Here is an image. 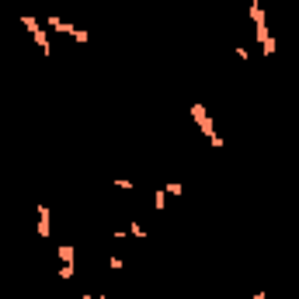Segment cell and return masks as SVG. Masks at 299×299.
Segmentation results:
<instances>
[{
	"instance_id": "cell-1",
	"label": "cell",
	"mask_w": 299,
	"mask_h": 299,
	"mask_svg": "<svg viewBox=\"0 0 299 299\" xmlns=\"http://www.w3.org/2000/svg\"><path fill=\"white\" fill-rule=\"evenodd\" d=\"M188 112H192V119H195V125H199V132H202V136L212 143L216 150H223V136L216 132V125H212V119H209V112L202 108L199 101H192V108H188Z\"/></svg>"
},
{
	"instance_id": "cell-2",
	"label": "cell",
	"mask_w": 299,
	"mask_h": 299,
	"mask_svg": "<svg viewBox=\"0 0 299 299\" xmlns=\"http://www.w3.org/2000/svg\"><path fill=\"white\" fill-rule=\"evenodd\" d=\"M21 24L28 28V35H32V42L42 49V56H52V42H49V32L45 28H39V21H35V14H21Z\"/></svg>"
},
{
	"instance_id": "cell-3",
	"label": "cell",
	"mask_w": 299,
	"mask_h": 299,
	"mask_svg": "<svg viewBox=\"0 0 299 299\" xmlns=\"http://www.w3.org/2000/svg\"><path fill=\"white\" fill-rule=\"evenodd\" d=\"M254 39L261 42V52L271 60V56H275V39H271V28H268V21H264V24H254Z\"/></svg>"
},
{
	"instance_id": "cell-4",
	"label": "cell",
	"mask_w": 299,
	"mask_h": 299,
	"mask_svg": "<svg viewBox=\"0 0 299 299\" xmlns=\"http://www.w3.org/2000/svg\"><path fill=\"white\" fill-rule=\"evenodd\" d=\"M45 24H49V32H60V35H70V39H73V32H77V24L63 21L60 14H49V18H45Z\"/></svg>"
},
{
	"instance_id": "cell-5",
	"label": "cell",
	"mask_w": 299,
	"mask_h": 299,
	"mask_svg": "<svg viewBox=\"0 0 299 299\" xmlns=\"http://www.w3.org/2000/svg\"><path fill=\"white\" fill-rule=\"evenodd\" d=\"M39 237L42 240L52 237V212H49V205H39Z\"/></svg>"
},
{
	"instance_id": "cell-6",
	"label": "cell",
	"mask_w": 299,
	"mask_h": 299,
	"mask_svg": "<svg viewBox=\"0 0 299 299\" xmlns=\"http://www.w3.org/2000/svg\"><path fill=\"white\" fill-rule=\"evenodd\" d=\"M56 254H60L63 264H73V254H77V247H73V243H60V247H56Z\"/></svg>"
},
{
	"instance_id": "cell-7",
	"label": "cell",
	"mask_w": 299,
	"mask_h": 299,
	"mask_svg": "<svg viewBox=\"0 0 299 299\" xmlns=\"http://www.w3.org/2000/svg\"><path fill=\"white\" fill-rule=\"evenodd\" d=\"M251 21H254V24H264V21H268L264 7H261V0H251Z\"/></svg>"
},
{
	"instance_id": "cell-8",
	"label": "cell",
	"mask_w": 299,
	"mask_h": 299,
	"mask_svg": "<svg viewBox=\"0 0 299 299\" xmlns=\"http://www.w3.org/2000/svg\"><path fill=\"white\" fill-rule=\"evenodd\" d=\"M153 209H157V212H164V209H167V192H164V188H157V192H153Z\"/></svg>"
},
{
	"instance_id": "cell-9",
	"label": "cell",
	"mask_w": 299,
	"mask_h": 299,
	"mask_svg": "<svg viewBox=\"0 0 299 299\" xmlns=\"http://www.w3.org/2000/svg\"><path fill=\"white\" fill-rule=\"evenodd\" d=\"M164 192H167V195H174V199H181V195H184V184H181V181H167V184H164Z\"/></svg>"
},
{
	"instance_id": "cell-10",
	"label": "cell",
	"mask_w": 299,
	"mask_h": 299,
	"mask_svg": "<svg viewBox=\"0 0 299 299\" xmlns=\"http://www.w3.org/2000/svg\"><path fill=\"white\" fill-rule=\"evenodd\" d=\"M112 184L122 188V192H132V188H136V181H132V178H112Z\"/></svg>"
},
{
	"instance_id": "cell-11",
	"label": "cell",
	"mask_w": 299,
	"mask_h": 299,
	"mask_svg": "<svg viewBox=\"0 0 299 299\" xmlns=\"http://www.w3.org/2000/svg\"><path fill=\"white\" fill-rule=\"evenodd\" d=\"M125 233H129V237H150V233H146V230L140 226V220H132V223H129V230H125Z\"/></svg>"
},
{
	"instance_id": "cell-12",
	"label": "cell",
	"mask_w": 299,
	"mask_h": 299,
	"mask_svg": "<svg viewBox=\"0 0 299 299\" xmlns=\"http://www.w3.org/2000/svg\"><path fill=\"white\" fill-rule=\"evenodd\" d=\"M73 275H77V268H73V264H63V268H60V279L63 282H70Z\"/></svg>"
},
{
	"instance_id": "cell-13",
	"label": "cell",
	"mask_w": 299,
	"mask_h": 299,
	"mask_svg": "<svg viewBox=\"0 0 299 299\" xmlns=\"http://www.w3.org/2000/svg\"><path fill=\"white\" fill-rule=\"evenodd\" d=\"M73 42H77V45H87V42H91V35H87L84 28H77V32H73Z\"/></svg>"
},
{
	"instance_id": "cell-14",
	"label": "cell",
	"mask_w": 299,
	"mask_h": 299,
	"mask_svg": "<svg viewBox=\"0 0 299 299\" xmlns=\"http://www.w3.org/2000/svg\"><path fill=\"white\" fill-rule=\"evenodd\" d=\"M108 268H112V271H122V258H119V254L108 258Z\"/></svg>"
},
{
	"instance_id": "cell-15",
	"label": "cell",
	"mask_w": 299,
	"mask_h": 299,
	"mask_svg": "<svg viewBox=\"0 0 299 299\" xmlns=\"http://www.w3.org/2000/svg\"><path fill=\"white\" fill-rule=\"evenodd\" d=\"M73 299H104V292H94V296H73Z\"/></svg>"
},
{
	"instance_id": "cell-16",
	"label": "cell",
	"mask_w": 299,
	"mask_h": 299,
	"mask_svg": "<svg viewBox=\"0 0 299 299\" xmlns=\"http://www.w3.org/2000/svg\"><path fill=\"white\" fill-rule=\"evenodd\" d=\"M251 299H268V292H264V289H261V292H254V296Z\"/></svg>"
}]
</instances>
